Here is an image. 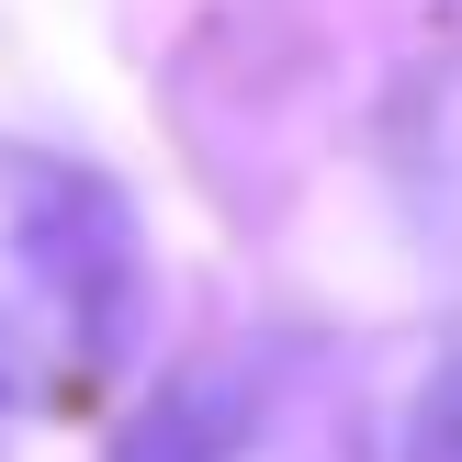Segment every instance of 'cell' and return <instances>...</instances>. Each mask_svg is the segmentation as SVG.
I'll return each mask as SVG.
<instances>
[{
  "instance_id": "6da1fadb",
  "label": "cell",
  "mask_w": 462,
  "mask_h": 462,
  "mask_svg": "<svg viewBox=\"0 0 462 462\" xmlns=\"http://www.w3.org/2000/svg\"><path fill=\"white\" fill-rule=\"evenodd\" d=\"M135 316V237L102 180L0 147V395L68 383Z\"/></svg>"
},
{
  "instance_id": "7a4b0ae2",
  "label": "cell",
  "mask_w": 462,
  "mask_h": 462,
  "mask_svg": "<svg viewBox=\"0 0 462 462\" xmlns=\"http://www.w3.org/2000/svg\"><path fill=\"white\" fill-rule=\"evenodd\" d=\"M113 462H361V406H350L338 350L260 328L237 350H203L192 373H170Z\"/></svg>"
},
{
  "instance_id": "3957f363",
  "label": "cell",
  "mask_w": 462,
  "mask_h": 462,
  "mask_svg": "<svg viewBox=\"0 0 462 462\" xmlns=\"http://www.w3.org/2000/svg\"><path fill=\"white\" fill-rule=\"evenodd\" d=\"M406 462H462V350L418 383V406H406Z\"/></svg>"
}]
</instances>
